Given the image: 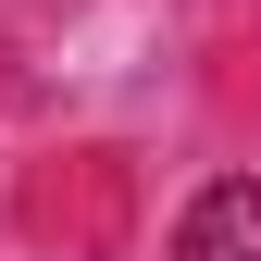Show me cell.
<instances>
[{
	"label": "cell",
	"instance_id": "cell-1",
	"mask_svg": "<svg viewBox=\"0 0 261 261\" xmlns=\"http://www.w3.org/2000/svg\"><path fill=\"white\" fill-rule=\"evenodd\" d=\"M174 261H261V174H224L187 199L174 224Z\"/></svg>",
	"mask_w": 261,
	"mask_h": 261
}]
</instances>
